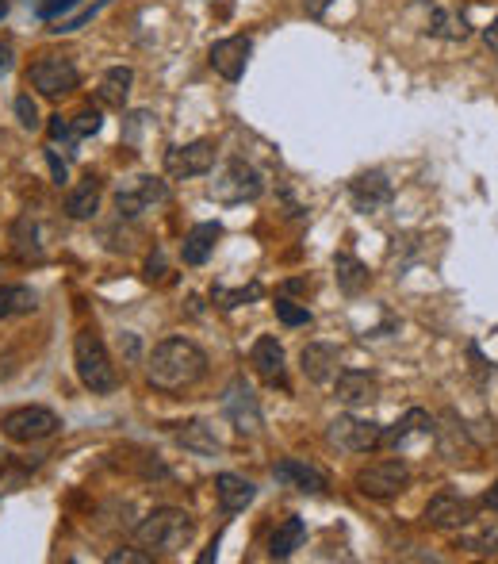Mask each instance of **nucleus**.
Listing matches in <instances>:
<instances>
[{"label": "nucleus", "mask_w": 498, "mask_h": 564, "mask_svg": "<svg viewBox=\"0 0 498 564\" xmlns=\"http://www.w3.org/2000/svg\"><path fill=\"white\" fill-rule=\"evenodd\" d=\"M146 373L158 392H188L207 376V353L188 338H165L150 353Z\"/></svg>", "instance_id": "f257e3e1"}, {"label": "nucleus", "mask_w": 498, "mask_h": 564, "mask_svg": "<svg viewBox=\"0 0 498 564\" xmlns=\"http://www.w3.org/2000/svg\"><path fill=\"white\" fill-rule=\"evenodd\" d=\"M73 365H77L81 384L89 392H96V396H108V392L119 388V373H115L112 365V353H108L104 338L92 327L77 330V338H73Z\"/></svg>", "instance_id": "f03ea898"}, {"label": "nucleus", "mask_w": 498, "mask_h": 564, "mask_svg": "<svg viewBox=\"0 0 498 564\" xmlns=\"http://www.w3.org/2000/svg\"><path fill=\"white\" fill-rule=\"evenodd\" d=\"M192 534H196V518L177 507H161L135 526L138 545H146L150 553H177L192 541Z\"/></svg>", "instance_id": "7ed1b4c3"}, {"label": "nucleus", "mask_w": 498, "mask_h": 564, "mask_svg": "<svg viewBox=\"0 0 498 564\" xmlns=\"http://www.w3.org/2000/svg\"><path fill=\"white\" fill-rule=\"evenodd\" d=\"M77 81H81V73H77V66L69 62L66 54H43V58H35L31 70H27V85H31L35 93L50 96V100L73 93Z\"/></svg>", "instance_id": "20e7f679"}, {"label": "nucleus", "mask_w": 498, "mask_h": 564, "mask_svg": "<svg viewBox=\"0 0 498 564\" xmlns=\"http://www.w3.org/2000/svg\"><path fill=\"white\" fill-rule=\"evenodd\" d=\"M58 426H62V419L50 407H16L0 419L4 438H12V442H43L50 434H58Z\"/></svg>", "instance_id": "39448f33"}, {"label": "nucleus", "mask_w": 498, "mask_h": 564, "mask_svg": "<svg viewBox=\"0 0 498 564\" xmlns=\"http://www.w3.org/2000/svg\"><path fill=\"white\" fill-rule=\"evenodd\" d=\"M261 173L246 162H230L215 181H211V200L219 204H246V200H257L261 196Z\"/></svg>", "instance_id": "423d86ee"}, {"label": "nucleus", "mask_w": 498, "mask_h": 564, "mask_svg": "<svg viewBox=\"0 0 498 564\" xmlns=\"http://www.w3.org/2000/svg\"><path fill=\"white\" fill-rule=\"evenodd\" d=\"M410 469L403 461H372L368 469L357 472V492L368 499H395L399 492H407Z\"/></svg>", "instance_id": "0eeeda50"}, {"label": "nucleus", "mask_w": 498, "mask_h": 564, "mask_svg": "<svg viewBox=\"0 0 498 564\" xmlns=\"http://www.w3.org/2000/svg\"><path fill=\"white\" fill-rule=\"evenodd\" d=\"M380 434H384L380 423H368V419H357V415H341L326 430V442L338 446L341 453H368V449L380 446Z\"/></svg>", "instance_id": "6e6552de"}, {"label": "nucleus", "mask_w": 498, "mask_h": 564, "mask_svg": "<svg viewBox=\"0 0 498 564\" xmlns=\"http://www.w3.org/2000/svg\"><path fill=\"white\" fill-rule=\"evenodd\" d=\"M211 165H215V142L207 139H196V142H184V146H173L169 154H165V173L169 177H204L211 173Z\"/></svg>", "instance_id": "1a4fd4ad"}, {"label": "nucleus", "mask_w": 498, "mask_h": 564, "mask_svg": "<svg viewBox=\"0 0 498 564\" xmlns=\"http://www.w3.org/2000/svg\"><path fill=\"white\" fill-rule=\"evenodd\" d=\"M223 415L238 434H257L261 430V407H257V396H253V388L242 376L230 380L227 396H223Z\"/></svg>", "instance_id": "9d476101"}, {"label": "nucleus", "mask_w": 498, "mask_h": 564, "mask_svg": "<svg viewBox=\"0 0 498 564\" xmlns=\"http://www.w3.org/2000/svg\"><path fill=\"white\" fill-rule=\"evenodd\" d=\"M165 200H169V185L158 181V177H135V185L115 192V208H119V215H127V219H135L146 208L165 204Z\"/></svg>", "instance_id": "9b49d317"}, {"label": "nucleus", "mask_w": 498, "mask_h": 564, "mask_svg": "<svg viewBox=\"0 0 498 564\" xmlns=\"http://www.w3.org/2000/svg\"><path fill=\"white\" fill-rule=\"evenodd\" d=\"M249 54H253V43H249L246 35H230V39H219L211 47L207 62H211V70L219 73L223 81H238L249 66Z\"/></svg>", "instance_id": "f8f14e48"}, {"label": "nucleus", "mask_w": 498, "mask_h": 564, "mask_svg": "<svg viewBox=\"0 0 498 564\" xmlns=\"http://www.w3.org/2000/svg\"><path fill=\"white\" fill-rule=\"evenodd\" d=\"M472 518H476V507L456 492H441L426 503V522H430L433 530H460V526H468Z\"/></svg>", "instance_id": "ddd939ff"}, {"label": "nucleus", "mask_w": 498, "mask_h": 564, "mask_svg": "<svg viewBox=\"0 0 498 564\" xmlns=\"http://www.w3.org/2000/svg\"><path fill=\"white\" fill-rule=\"evenodd\" d=\"M349 196H353L357 212H380V208L391 204L395 188H391V181H387L380 169H368V173H361V177L349 185Z\"/></svg>", "instance_id": "4468645a"}, {"label": "nucleus", "mask_w": 498, "mask_h": 564, "mask_svg": "<svg viewBox=\"0 0 498 564\" xmlns=\"http://www.w3.org/2000/svg\"><path fill=\"white\" fill-rule=\"evenodd\" d=\"M276 484H284V488H295V492H307V495H322L326 492V476L315 469V465H307V461H295V457H284V461H276Z\"/></svg>", "instance_id": "2eb2a0df"}, {"label": "nucleus", "mask_w": 498, "mask_h": 564, "mask_svg": "<svg viewBox=\"0 0 498 564\" xmlns=\"http://www.w3.org/2000/svg\"><path fill=\"white\" fill-rule=\"evenodd\" d=\"M338 361V346H330V342H311L299 353V369L311 384H330L338 376Z\"/></svg>", "instance_id": "dca6fc26"}, {"label": "nucleus", "mask_w": 498, "mask_h": 564, "mask_svg": "<svg viewBox=\"0 0 498 564\" xmlns=\"http://www.w3.org/2000/svg\"><path fill=\"white\" fill-rule=\"evenodd\" d=\"M338 400L345 407H368V403L380 400V380L372 373H357V369H349V373H338Z\"/></svg>", "instance_id": "f3484780"}, {"label": "nucleus", "mask_w": 498, "mask_h": 564, "mask_svg": "<svg viewBox=\"0 0 498 564\" xmlns=\"http://www.w3.org/2000/svg\"><path fill=\"white\" fill-rule=\"evenodd\" d=\"M215 495H219V507L227 515H238V511H246L249 503H253L257 488L249 484L246 476H238V472H219L215 476Z\"/></svg>", "instance_id": "a211bd4d"}, {"label": "nucleus", "mask_w": 498, "mask_h": 564, "mask_svg": "<svg viewBox=\"0 0 498 564\" xmlns=\"http://www.w3.org/2000/svg\"><path fill=\"white\" fill-rule=\"evenodd\" d=\"M249 361H253V369L261 380H269V384H284V346L276 342V338H257L253 342V353H249Z\"/></svg>", "instance_id": "6ab92c4d"}, {"label": "nucleus", "mask_w": 498, "mask_h": 564, "mask_svg": "<svg viewBox=\"0 0 498 564\" xmlns=\"http://www.w3.org/2000/svg\"><path fill=\"white\" fill-rule=\"evenodd\" d=\"M219 238H223V227H219V223H200V227H192L181 246V258L188 261V265H204Z\"/></svg>", "instance_id": "aec40b11"}, {"label": "nucleus", "mask_w": 498, "mask_h": 564, "mask_svg": "<svg viewBox=\"0 0 498 564\" xmlns=\"http://www.w3.org/2000/svg\"><path fill=\"white\" fill-rule=\"evenodd\" d=\"M430 430H433V419H430V415H426L422 407H410V411L403 415V419H399V423L380 434V446H384V449H395V446H403L407 438H414V434H430Z\"/></svg>", "instance_id": "412c9836"}, {"label": "nucleus", "mask_w": 498, "mask_h": 564, "mask_svg": "<svg viewBox=\"0 0 498 564\" xmlns=\"http://www.w3.org/2000/svg\"><path fill=\"white\" fill-rule=\"evenodd\" d=\"M100 192H104L100 177H85L77 188H69L66 192V215L69 219H92L96 208H100Z\"/></svg>", "instance_id": "4be33fe9"}, {"label": "nucleus", "mask_w": 498, "mask_h": 564, "mask_svg": "<svg viewBox=\"0 0 498 564\" xmlns=\"http://www.w3.org/2000/svg\"><path fill=\"white\" fill-rule=\"evenodd\" d=\"M334 277H338V288L345 296H361L364 288H368V269H364V261L353 258V254H338V258H334Z\"/></svg>", "instance_id": "5701e85b"}, {"label": "nucleus", "mask_w": 498, "mask_h": 564, "mask_svg": "<svg viewBox=\"0 0 498 564\" xmlns=\"http://www.w3.org/2000/svg\"><path fill=\"white\" fill-rule=\"evenodd\" d=\"M307 538V526H303V518H284L276 530H272V541H269V553L276 561H284V557H292L295 549L303 545Z\"/></svg>", "instance_id": "b1692460"}, {"label": "nucleus", "mask_w": 498, "mask_h": 564, "mask_svg": "<svg viewBox=\"0 0 498 564\" xmlns=\"http://www.w3.org/2000/svg\"><path fill=\"white\" fill-rule=\"evenodd\" d=\"M35 307H39L35 288H27V284H0V319H16V315H27Z\"/></svg>", "instance_id": "393cba45"}, {"label": "nucleus", "mask_w": 498, "mask_h": 564, "mask_svg": "<svg viewBox=\"0 0 498 564\" xmlns=\"http://www.w3.org/2000/svg\"><path fill=\"white\" fill-rule=\"evenodd\" d=\"M131 81H135V73L127 70V66H112V70L100 77V104L123 108L127 96H131Z\"/></svg>", "instance_id": "a878e982"}, {"label": "nucleus", "mask_w": 498, "mask_h": 564, "mask_svg": "<svg viewBox=\"0 0 498 564\" xmlns=\"http://www.w3.org/2000/svg\"><path fill=\"white\" fill-rule=\"evenodd\" d=\"M12 246H16V254H20L23 261H39V258H43L39 231H35V219H31V215L16 219V227H12Z\"/></svg>", "instance_id": "bb28decb"}, {"label": "nucleus", "mask_w": 498, "mask_h": 564, "mask_svg": "<svg viewBox=\"0 0 498 564\" xmlns=\"http://www.w3.org/2000/svg\"><path fill=\"white\" fill-rule=\"evenodd\" d=\"M177 442H181L184 449L204 453V457H215V453H219V438L211 434V426L207 423H188L184 430H177Z\"/></svg>", "instance_id": "cd10ccee"}, {"label": "nucleus", "mask_w": 498, "mask_h": 564, "mask_svg": "<svg viewBox=\"0 0 498 564\" xmlns=\"http://www.w3.org/2000/svg\"><path fill=\"white\" fill-rule=\"evenodd\" d=\"M468 20L464 16H456V12H445V8H437L430 16V35H441V39H468Z\"/></svg>", "instance_id": "c85d7f7f"}, {"label": "nucleus", "mask_w": 498, "mask_h": 564, "mask_svg": "<svg viewBox=\"0 0 498 564\" xmlns=\"http://www.w3.org/2000/svg\"><path fill=\"white\" fill-rule=\"evenodd\" d=\"M276 319H280L284 327H307V323H311V311L292 304V300H276Z\"/></svg>", "instance_id": "c756f323"}, {"label": "nucleus", "mask_w": 498, "mask_h": 564, "mask_svg": "<svg viewBox=\"0 0 498 564\" xmlns=\"http://www.w3.org/2000/svg\"><path fill=\"white\" fill-rule=\"evenodd\" d=\"M16 116H20V127H27V131H39V127H43V119H39V104H35L27 93L16 96Z\"/></svg>", "instance_id": "7c9ffc66"}, {"label": "nucleus", "mask_w": 498, "mask_h": 564, "mask_svg": "<svg viewBox=\"0 0 498 564\" xmlns=\"http://www.w3.org/2000/svg\"><path fill=\"white\" fill-rule=\"evenodd\" d=\"M468 549H476V553H483V557H491V553H498V522L495 526H487L483 534H476V538L464 541Z\"/></svg>", "instance_id": "2f4dec72"}, {"label": "nucleus", "mask_w": 498, "mask_h": 564, "mask_svg": "<svg viewBox=\"0 0 498 564\" xmlns=\"http://www.w3.org/2000/svg\"><path fill=\"white\" fill-rule=\"evenodd\" d=\"M77 8V0H39V20H54V16H66V12H73Z\"/></svg>", "instance_id": "473e14b6"}, {"label": "nucleus", "mask_w": 498, "mask_h": 564, "mask_svg": "<svg viewBox=\"0 0 498 564\" xmlns=\"http://www.w3.org/2000/svg\"><path fill=\"white\" fill-rule=\"evenodd\" d=\"M69 123H73V135H77V139H85V135H96V131H100V112H81V116L77 119H69Z\"/></svg>", "instance_id": "72a5a7b5"}, {"label": "nucleus", "mask_w": 498, "mask_h": 564, "mask_svg": "<svg viewBox=\"0 0 498 564\" xmlns=\"http://www.w3.org/2000/svg\"><path fill=\"white\" fill-rule=\"evenodd\" d=\"M154 553H135V549H115L108 553V564H150Z\"/></svg>", "instance_id": "f704fd0d"}, {"label": "nucleus", "mask_w": 498, "mask_h": 564, "mask_svg": "<svg viewBox=\"0 0 498 564\" xmlns=\"http://www.w3.org/2000/svg\"><path fill=\"white\" fill-rule=\"evenodd\" d=\"M50 139H54V142L77 139V135H73V123H69V119H62V116H54V119H50Z\"/></svg>", "instance_id": "c9c22d12"}, {"label": "nucleus", "mask_w": 498, "mask_h": 564, "mask_svg": "<svg viewBox=\"0 0 498 564\" xmlns=\"http://www.w3.org/2000/svg\"><path fill=\"white\" fill-rule=\"evenodd\" d=\"M46 162H50V173H54V181L62 185V181H66V162H58V154H54V150H46Z\"/></svg>", "instance_id": "e433bc0d"}, {"label": "nucleus", "mask_w": 498, "mask_h": 564, "mask_svg": "<svg viewBox=\"0 0 498 564\" xmlns=\"http://www.w3.org/2000/svg\"><path fill=\"white\" fill-rule=\"evenodd\" d=\"M330 4H334V0H303V12H307V16H326V8H330Z\"/></svg>", "instance_id": "4c0bfd02"}, {"label": "nucleus", "mask_w": 498, "mask_h": 564, "mask_svg": "<svg viewBox=\"0 0 498 564\" xmlns=\"http://www.w3.org/2000/svg\"><path fill=\"white\" fill-rule=\"evenodd\" d=\"M483 39H487V47H491V50L498 54V20H495L491 27H487V31H483Z\"/></svg>", "instance_id": "58836bf2"}, {"label": "nucleus", "mask_w": 498, "mask_h": 564, "mask_svg": "<svg viewBox=\"0 0 498 564\" xmlns=\"http://www.w3.org/2000/svg\"><path fill=\"white\" fill-rule=\"evenodd\" d=\"M12 66V47H0V70H8Z\"/></svg>", "instance_id": "ea45409f"}, {"label": "nucleus", "mask_w": 498, "mask_h": 564, "mask_svg": "<svg viewBox=\"0 0 498 564\" xmlns=\"http://www.w3.org/2000/svg\"><path fill=\"white\" fill-rule=\"evenodd\" d=\"M483 503H487L491 511H498V484H495V488H491V492H487V499H483Z\"/></svg>", "instance_id": "a19ab883"}, {"label": "nucleus", "mask_w": 498, "mask_h": 564, "mask_svg": "<svg viewBox=\"0 0 498 564\" xmlns=\"http://www.w3.org/2000/svg\"><path fill=\"white\" fill-rule=\"evenodd\" d=\"M4 16H8V0H0V20H4Z\"/></svg>", "instance_id": "79ce46f5"}, {"label": "nucleus", "mask_w": 498, "mask_h": 564, "mask_svg": "<svg viewBox=\"0 0 498 564\" xmlns=\"http://www.w3.org/2000/svg\"><path fill=\"white\" fill-rule=\"evenodd\" d=\"M0 465H4V453H0Z\"/></svg>", "instance_id": "37998d69"}]
</instances>
